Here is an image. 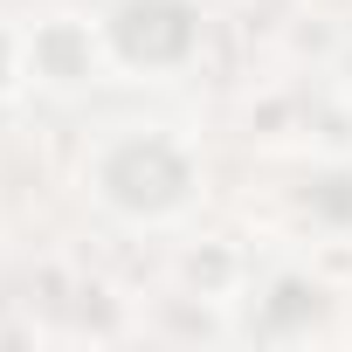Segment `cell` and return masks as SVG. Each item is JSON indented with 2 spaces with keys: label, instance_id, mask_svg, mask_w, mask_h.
<instances>
[{
  "label": "cell",
  "instance_id": "cell-1",
  "mask_svg": "<svg viewBox=\"0 0 352 352\" xmlns=\"http://www.w3.org/2000/svg\"><path fill=\"white\" fill-rule=\"evenodd\" d=\"M97 180H104V194H111L118 208H131V214H166V208L187 201V159L173 152L166 138H124V145L104 152Z\"/></svg>",
  "mask_w": 352,
  "mask_h": 352
},
{
  "label": "cell",
  "instance_id": "cell-2",
  "mask_svg": "<svg viewBox=\"0 0 352 352\" xmlns=\"http://www.w3.org/2000/svg\"><path fill=\"white\" fill-rule=\"evenodd\" d=\"M8 69H14V49H8V35H0V83H8Z\"/></svg>",
  "mask_w": 352,
  "mask_h": 352
}]
</instances>
